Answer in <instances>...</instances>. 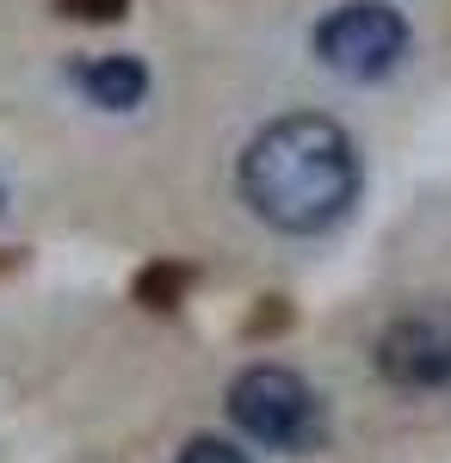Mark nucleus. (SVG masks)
<instances>
[{
  "label": "nucleus",
  "instance_id": "9",
  "mask_svg": "<svg viewBox=\"0 0 451 463\" xmlns=\"http://www.w3.org/2000/svg\"><path fill=\"white\" fill-rule=\"evenodd\" d=\"M0 204H6V192H0Z\"/></svg>",
  "mask_w": 451,
  "mask_h": 463
},
{
  "label": "nucleus",
  "instance_id": "8",
  "mask_svg": "<svg viewBox=\"0 0 451 463\" xmlns=\"http://www.w3.org/2000/svg\"><path fill=\"white\" fill-rule=\"evenodd\" d=\"M174 463H247V451H235L229 439H210V432H205V439H192Z\"/></svg>",
  "mask_w": 451,
  "mask_h": 463
},
{
  "label": "nucleus",
  "instance_id": "3",
  "mask_svg": "<svg viewBox=\"0 0 451 463\" xmlns=\"http://www.w3.org/2000/svg\"><path fill=\"white\" fill-rule=\"evenodd\" d=\"M315 56L347 80H383L408 56V19L383 0H347L315 25Z\"/></svg>",
  "mask_w": 451,
  "mask_h": 463
},
{
  "label": "nucleus",
  "instance_id": "1",
  "mask_svg": "<svg viewBox=\"0 0 451 463\" xmlns=\"http://www.w3.org/2000/svg\"><path fill=\"white\" fill-rule=\"evenodd\" d=\"M359 148L321 111L273 118L242 148V198L278 235H321L359 204Z\"/></svg>",
  "mask_w": 451,
  "mask_h": 463
},
{
  "label": "nucleus",
  "instance_id": "2",
  "mask_svg": "<svg viewBox=\"0 0 451 463\" xmlns=\"http://www.w3.org/2000/svg\"><path fill=\"white\" fill-rule=\"evenodd\" d=\"M229 420L273 451H315L328 432L315 390L284 364H247L229 383Z\"/></svg>",
  "mask_w": 451,
  "mask_h": 463
},
{
  "label": "nucleus",
  "instance_id": "7",
  "mask_svg": "<svg viewBox=\"0 0 451 463\" xmlns=\"http://www.w3.org/2000/svg\"><path fill=\"white\" fill-rule=\"evenodd\" d=\"M69 19H87V25H118L130 13V0H56Z\"/></svg>",
  "mask_w": 451,
  "mask_h": 463
},
{
  "label": "nucleus",
  "instance_id": "4",
  "mask_svg": "<svg viewBox=\"0 0 451 463\" xmlns=\"http://www.w3.org/2000/svg\"><path fill=\"white\" fill-rule=\"evenodd\" d=\"M378 371L402 390H446L451 383V303H427L396 316L378 334Z\"/></svg>",
  "mask_w": 451,
  "mask_h": 463
},
{
  "label": "nucleus",
  "instance_id": "6",
  "mask_svg": "<svg viewBox=\"0 0 451 463\" xmlns=\"http://www.w3.org/2000/svg\"><path fill=\"white\" fill-rule=\"evenodd\" d=\"M192 266L186 260H155V266H142L137 285H130V297H137L142 309H179V297L192 290Z\"/></svg>",
  "mask_w": 451,
  "mask_h": 463
},
{
  "label": "nucleus",
  "instance_id": "5",
  "mask_svg": "<svg viewBox=\"0 0 451 463\" xmlns=\"http://www.w3.org/2000/svg\"><path fill=\"white\" fill-rule=\"evenodd\" d=\"M74 87L105 111H130L149 93V69L137 56H93V62H74Z\"/></svg>",
  "mask_w": 451,
  "mask_h": 463
}]
</instances>
